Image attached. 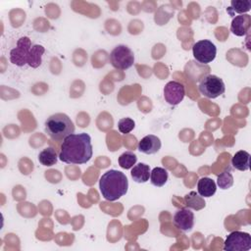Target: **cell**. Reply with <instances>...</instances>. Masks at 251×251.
Masks as SVG:
<instances>
[{"label":"cell","instance_id":"1","mask_svg":"<svg viewBox=\"0 0 251 251\" xmlns=\"http://www.w3.org/2000/svg\"><path fill=\"white\" fill-rule=\"evenodd\" d=\"M92 153L90 135L85 132L73 133L63 140L59 159L66 164L80 165L87 163L91 159Z\"/></svg>","mask_w":251,"mask_h":251},{"label":"cell","instance_id":"2","mask_svg":"<svg viewBox=\"0 0 251 251\" xmlns=\"http://www.w3.org/2000/svg\"><path fill=\"white\" fill-rule=\"evenodd\" d=\"M102 196L108 201H116L127 192L128 180L126 176L117 170L107 171L99 179Z\"/></svg>","mask_w":251,"mask_h":251},{"label":"cell","instance_id":"3","mask_svg":"<svg viewBox=\"0 0 251 251\" xmlns=\"http://www.w3.org/2000/svg\"><path fill=\"white\" fill-rule=\"evenodd\" d=\"M45 131L51 139L61 141L74 133L75 125L68 115L56 113L45 121Z\"/></svg>","mask_w":251,"mask_h":251},{"label":"cell","instance_id":"4","mask_svg":"<svg viewBox=\"0 0 251 251\" xmlns=\"http://www.w3.org/2000/svg\"><path fill=\"white\" fill-rule=\"evenodd\" d=\"M199 92L211 99H215L226 91V85L222 78L215 75H205L199 82Z\"/></svg>","mask_w":251,"mask_h":251},{"label":"cell","instance_id":"5","mask_svg":"<svg viewBox=\"0 0 251 251\" xmlns=\"http://www.w3.org/2000/svg\"><path fill=\"white\" fill-rule=\"evenodd\" d=\"M110 63L115 69L126 70L133 65L134 54L126 45H118L110 53Z\"/></svg>","mask_w":251,"mask_h":251},{"label":"cell","instance_id":"6","mask_svg":"<svg viewBox=\"0 0 251 251\" xmlns=\"http://www.w3.org/2000/svg\"><path fill=\"white\" fill-rule=\"evenodd\" d=\"M31 42L27 36H23L17 41V46L10 52V61L12 64L22 67L28 64L31 57Z\"/></svg>","mask_w":251,"mask_h":251},{"label":"cell","instance_id":"7","mask_svg":"<svg viewBox=\"0 0 251 251\" xmlns=\"http://www.w3.org/2000/svg\"><path fill=\"white\" fill-rule=\"evenodd\" d=\"M192 53L194 59L198 63L207 65L215 60L217 55V47L212 41L203 39L194 43Z\"/></svg>","mask_w":251,"mask_h":251},{"label":"cell","instance_id":"8","mask_svg":"<svg viewBox=\"0 0 251 251\" xmlns=\"http://www.w3.org/2000/svg\"><path fill=\"white\" fill-rule=\"evenodd\" d=\"M250 249L251 235L248 232L232 231L224 242V250L226 251H247Z\"/></svg>","mask_w":251,"mask_h":251},{"label":"cell","instance_id":"9","mask_svg":"<svg viewBox=\"0 0 251 251\" xmlns=\"http://www.w3.org/2000/svg\"><path fill=\"white\" fill-rule=\"evenodd\" d=\"M184 85L178 81H169L164 87V98L172 106L178 105L184 98Z\"/></svg>","mask_w":251,"mask_h":251},{"label":"cell","instance_id":"10","mask_svg":"<svg viewBox=\"0 0 251 251\" xmlns=\"http://www.w3.org/2000/svg\"><path fill=\"white\" fill-rule=\"evenodd\" d=\"M173 220L175 226L182 231H189L194 226V214L186 208L177 210L175 213Z\"/></svg>","mask_w":251,"mask_h":251},{"label":"cell","instance_id":"11","mask_svg":"<svg viewBox=\"0 0 251 251\" xmlns=\"http://www.w3.org/2000/svg\"><path fill=\"white\" fill-rule=\"evenodd\" d=\"M161 140L158 136L154 134H149L144 136L139 142H138V150L141 153L152 155L157 153L161 149Z\"/></svg>","mask_w":251,"mask_h":251},{"label":"cell","instance_id":"12","mask_svg":"<svg viewBox=\"0 0 251 251\" xmlns=\"http://www.w3.org/2000/svg\"><path fill=\"white\" fill-rule=\"evenodd\" d=\"M251 19L249 15H238L232 19L230 31L236 36H243L250 28Z\"/></svg>","mask_w":251,"mask_h":251},{"label":"cell","instance_id":"13","mask_svg":"<svg viewBox=\"0 0 251 251\" xmlns=\"http://www.w3.org/2000/svg\"><path fill=\"white\" fill-rule=\"evenodd\" d=\"M150 167L144 163H138L133 166L130 172L132 179L137 183H144L149 180L150 177Z\"/></svg>","mask_w":251,"mask_h":251},{"label":"cell","instance_id":"14","mask_svg":"<svg viewBox=\"0 0 251 251\" xmlns=\"http://www.w3.org/2000/svg\"><path fill=\"white\" fill-rule=\"evenodd\" d=\"M217 184L210 177H202L197 182L198 194L202 197H211L216 193Z\"/></svg>","mask_w":251,"mask_h":251},{"label":"cell","instance_id":"15","mask_svg":"<svg viewBox=\"0 0 251 251\" xmlns=\"http://www.w3.org/2000/svg\"><path fill=\"white\" fill-rule=\"evenodd\" d=\"M231 165L238 171H247L250 168V154L247 151H237L231 159Z\"/></svg>","mask_w":251,"mask_h":251},{"label":"cell","instance_id":"16","mask_svg":"<svg viewBox=\"0 0 251 251\" xmlns=\"http://www.w3.org/2000/svg\"><path fill=\"white\" fill-rule=\"evenodd\" d=\"M169 178V173L166 169L161 167L154 168L150 173V181L154 186H164Z\"/></svg>","mask_w":251,"mask_h":251},{"label":"cell","instance_id":"17","mask_svg":"<svg viewBox=\"0 0 251 251\" xmlns=\"http://www.w3.org/2000/svg\"><path fill=\"white\" fill-rule=\"evenodd\" d=\"M184 202L188 208L196 210V211H199L206 206L204 197H202L195 191H190L189 193H187L184 196Z\"/></svg>","mask_w":251,"mask_h":251},{"label":"cell","instance_id":"18","mask_svg":"<svg viewBox=\"0 0 251 251\" xmlns=\"http://www.w3.org/2000/svg\"><path fill=\"white\" fill-rule=\"evenodd\" d=\"M59 156H57V152L52 147H47L43 149L38 154V161L42 166L51 167L57 163Z\"/></svg>","mask_w":251,"mask_h":251},{"label":"cell","instance_id":"19","mask_svg":"<svg viewBox=\"0 0 251 251\" xmlns=\"http://www.w3.org/2000/svg\"><path fill=\"white\" fill-rule=\"evenodd\" d=\"M251 9V1H239V0H232L230 2V7L226 8V12L230 16H234L235 14L243 15V13L249 12Z\"/></svg>","mask_w":251,"mask_h":251},{"label":"cell","instance_id":"20","mask_svg":"<svg viewBox=\"0 0 251 251\" xmlns=\"http://www.w3.org/2000/svg\"><path fill=\"white\" fill-rule=\"evenodd\" d=\"M44 53V47L42 45L35 44L31 48V57L28 62V66L31 68H37L41 65L42 55Z\"/></svg>","mask_w":251,"mask_h":251},{"label":"cell","instance_id":"21","mask_svg":"<svg viewBox=\"0 0 251 251\" xmlns=\"http://www.w3.org/2000/svg\"><path fill=\"white\" fill-rule=\"evenodd\" d=\"M118 161H119V165L121 168L128 170V169H131L133 167V165H135V163L137 161V157L133 152L126 151L119 157Z\"/></svg>","mask_w":251,"mask_h":251},{"label":"cell","instance_id":"22","mask_svg":"<svg viewBox=\"0 0 251 251\" xmlns=\"http://www.w3.org/2000/svg\"><path fill=\"white\" fill-rule=\"evenodd\" d=\"M233 184V176L229 171H224L218 176L217 185L221 189H228Z\"/></svg>","mask_w":251,"mask_h":251},{"label":"cell","instance_id":"23","mask_svg":"<svg viewBox=\"0 0 251 251\" xmlns=\"http://www.w3.org/2000/svg\"><path fill=\"white\" fill-rule=\"evenodd\" d=\"M135 126V123L131 118H122L118 122V128L121 133H129Z\"/></svg>","mask_w":251,"mask_h":251}]
</instances>
